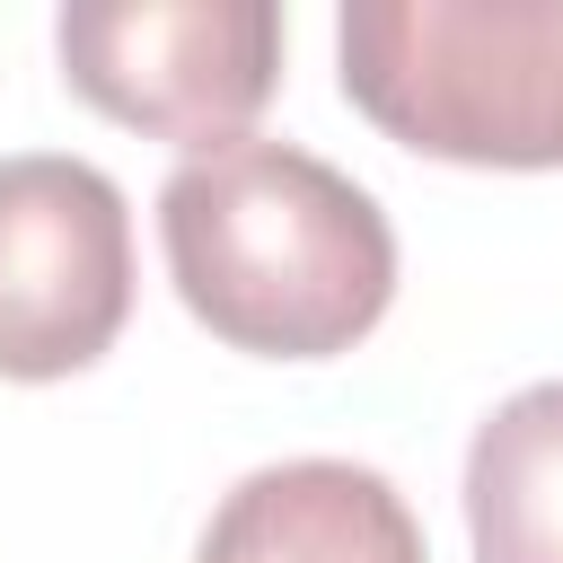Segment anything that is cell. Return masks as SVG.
Returning <instances> with one entry per match:
<instances>
[{"mask_svg":"<svg viewBox=\"0 0 563 563\" xmlns=\"http://www.w3.org/2000/svg\"><path fill=\"white\" fill-rule=\"evenodd\" d=\"M167 282L229 352L334 361L396 299V229L369 185L299 141H229L158 185Z\"/></svg>","mask_w":563,"mask_h":563,"instance_id":"1","label":"cell"},{"mask_svg":"<svg viewBox=\"0 0 563 563\" xmlns=\"http://www.w3.org/2000/svg\"><path fill=\"white\" fill-rule=\"evenodd\" d=\"M343 97L449 167H563V0H343Z\"/></svg>","mask_w":563,"mask_h":563,"instance_id":"2","label":"cell"},{"mask_svg":"<svg viewBox=\"0 0 563 563\" xmlns=\"http://www.w3.org/2000/svg\"><path fill=\"white\" fill-rule=\"evenodd\" d=\"M62 79L185 158L246 141L282 88V9L273 0H70L53 18Z\"/></svg>","mask_w":563,"mask_h":563,"instance_id":"3","label":"cell"},{"mask_svg":"<svg viewBox=\"0 0 563 563\" xmlns=\"http://www.w3.org/2000/svg\"><path fill=\"white\" fill-rule=\"evenodd\" d=\"M132 317V202L70 150L0 158V378L44 387L114 352Z\"/></svg>","mask_w":563,"mask_h":563,"instance_id":"4","label":"cell"},{"mask_svg":"<svg viewBox=\"0 0 563 563\" xmlns=\"http://www.w3.org/2000/svg\"><path fill=\"white\" fill-rule=\"evenodd\" d=\"M194 563H431L422 519L378 466L282 457L220 493Z\"/></svg>","mask_w":563,"mask_h":563,"instance_id":"5","label":"cell"},{"mask_svg":"<svg viewBox=\"0 0 563 563\" xmlns=\"http://www.w3.org/2000/svg\"><path fill=\"white\" fill-rule=\"evenodd\" d=\"M475 563H563V378L501 396L466 440Z\"/></svg>","mask_w":563,"mask_h":563,"instance_id":"6","label":"cell"}]
</instances>
